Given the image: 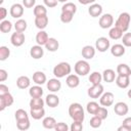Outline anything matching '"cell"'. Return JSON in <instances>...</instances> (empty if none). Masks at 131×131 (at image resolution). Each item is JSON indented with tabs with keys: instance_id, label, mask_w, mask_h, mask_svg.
<instances>
[{
	"instance_id": "cell-5",
	"label": "cell",
	"mask_w": 131,
	"mask_h": 131,
	"mask_svg": "<svg viewBox=\"0 0 131 131\" xmlns=\"http://www.w3.org/2000/svg\"><path fill=\"white\" fill-rule=\"evenodd\" d=\"M102 93H103V86L101 85V83L100 84H96V85H92L87 91L88 96L90 98H93V99L99 98Z\"/></svg>"
},
{
	"instance_id": "cell-7",
	"label": "cell",
	"mask_w": 131,
	"mask_h": 131,
	"mask_svg": "<svg viewBox=\"0 0 131 131\" xmlns=\"http://www.w3.org/2000/svg\"><path fill=\"white\" fill-rule=\"evenodd\" d=\"M13 101H14V99H13V96L10 94V92L0 95V111L2 112L7 106L12 105Z\"/></svg>"
},
{
	"instance_id": "cell-44",
	"label": "cell",
	"mask_w": 131,
	"mask_h": 131,
	"mask_svg": "<svg viewBox=\"0 0 131 131\" xmlns=\"http://www.w3.org/2000/svg\"><path fill=\"white\" fill-rule=\"evenodd\" d=\"M90 126L92 128H99L101 126V123H102V120L100 118H98L97 116L93 115V117L90 119Z\"/></svg>"
},
{
	"instance_id": "cell-43",
	"label": "cell",
	"mask_w": 131,
	"mask_h": 131,
	"mask_svg": "<svg viewBox=\"0 0 131 131\" xmlns=\"http://www.w3.org/2000/svg\"><path fill=\"white\" fill-rule=\"evenodd\" d=\"M107 115H108V112H107V110H106L105 106H99V108L95 113V116H97L98 118H100L102 121L107 118Z\"/></svg>"
},
{
	"instance_id": "cell-46",
	"label": "cell",
	"mask_w": 131,
	"mask_h": 131,
	"mask_svg": "<svg viewBox=\"0 0 131 131\" xmlns=\"http://www.w3.org/2000/svg\"><path fill=\"white\" fill-rule=\"evenodd\" d=\"M83 122L82 121H74L70 127L71 131H81L83 129Z\"/></svg>"
},
{
	"instance_id": "cell-18",
	"label": "cell",
	"mask_w": 131,
	"mask_h": 131,
	"mask_svg": "<svg viewBox=\"0 0 131 131\" xmlns=\"http://www.w3.org/2000/svg\"><path fill=\"white\" fill-rule=\"evenodd\" d=\"M111 53L115 57H120L125 54V46L123 44H114L111 47Z\"/></svg>"
},
{
	"instance_id": "cell-21",
	"label": "cell",
	"mask_w": 131,
	"mask_h": 131,
	"mask_svg": "<svg viewBox=\"0 0 131 131\" xmlns=\"http://www.w3.org/2000/svg\"><path fill=\"white\" fill-rule=\"evenodd\" d=\"M48 25V16L47 15H41V16H35V26L39 30H44Z\"/></svg>"
},
{
	"instance_id": "cell-41",
	"label": "cell",
	"mask_w": 131,
	"mask_h": 131,
	"mask_svg": "<svg viewBox=\"0 0 131 131\" xmlns=\"http://www.w3.org/2000/svg\"><path fill=\"white\" fill-rule=\"evenodd\" d=\"M10 55V49L7 46H0V60H6Z\"/></svg>"
},
{
	"instance_id": "cell-37",
	"label": "cell",
	"mask_w": 131,
	"mask_h": 131,
	"mask_svg": "<svg viewBox=\"0 0 131 131\" xmlns=\"http://www.w3.org/2000/svg\"><path fill=\"white\" fill-rule=\"evenodd\" d=\"M34 15L35 16H41V15H47V8L44 6V5H36L34 7Z\"/></svg>"
},
{
	"instance_id": "cell-22",
	"label": "cell",
	"mask_w": 131,
	"mask_h": 131,
	"mask_svg": "<svg viewBox=\"0 0 131 131\" xmlns=\"http://www.w3.org/2000/svg\"><path fill=\"white\" fill-rule=\"evenodd\" d=\"M49 37H48V34L44 31V30H40L37 35H36V42L38 45H41V46H45V44L47 43Z\"/></svg>"
},
{
	"instance_id": "cell-14",
	"label": "cell",
	"mask_w": 131,
	"mask_h": 131,
	"mask_svg": "<svg viewBox=\"0 0 131 131\" xmlns=\"http://www.w3.org/2000/svg\"><path fill=\"white\" fill-rule=\"evenodd\" d=\"M30 55L34 59H40L44 55V49L42 48L41 45H38V44L37 45H34L30 49Z\"/></svg>"
},
{
	"instance_id": "cell-33",
	"label": "cell",
	"mask_w": 131,
	"mask_h": 131,
	"mask_svg": "<svg viewBox=\"0 0 131 131\" xmlns=\"http://www.w3.org/2000/svg\"><path fill=\"white\" fill-rule=\"evenodd\" d=\"M102 81V74H100L99 72H93L90 74L89 76V82L92 85H96V84H100Z\"/></svg>"
},
{
	"instance_id": "cell-42",
	"label": "cell",
	"mask_w": 131,
	"mask_h": 131,
	"mask_svg": "<svg viewBox=\"0 0 131 131\" xmlns=\"http://www.w3.org/2000/svg\"><path fill=\"white\" fill-rule=\"evenodd\" d=\"M14 118H15L16 121H18V120H24V119H28V118H29V115H28V113H27L25 110L18 108V110H16V112L14 113Z\"/></svg>"
},
{
	"instance_id": "cell-55",
	"label": "cell",
	"mask_w": 131,
	"mask_h": 131,
	"mask_svg": "<svg viewBox=\"0 0 131 131\" xmlns=\"http://www.w3.org/2000/svg\"><path fill=\"white\" fill-rule=\"evenodd\" d=\"M131 129L129 128V127H127V126H125V125H121L119 128H118V131H130Z\"/></svg>"
},
{
	"instance_id": "cell-34",
	"label": "cell",
	"mask_w": 131,
	"mask_h": 131,
	"mask_svg": "<svg viewBox=\"0 0 131 131\" xmlns=\"http://www.w3.org/2000/svg\"><path fill=\"white\" fill-rule=\"evenodd\" d=\"M31 126V123H30V120L29 118L28 119H24V120H18L16 121V127L18 130H21V131H26L30 128Z\"/></svg>"
},
{
	"instance_id": "cell-19",
	"label": "cell",
	"mask_w": 131,
	"mask_h": 131,
	"mask_svg": "<svg viewBox=\"0 0 131 131\" xmlns=\"http://www.w3.org/2000/svg\"><path fill=\"white\" fill-rule=\"evenodd\" d=\"M95 55V48L91 45H86L82 48V56L88 60V59H91L93 58Z\"/></svg>"
},
{
	"instance_id": "cell-3",
	"label": "cell",
	"mask_w": 131,
	"mask_h": 131,
	"mask_svg": "<svg viewBox=\"0 0 131 131\" xmlns=\"http://www.w3.org/2000/svg\"><path fill=\"white\" fill-rule=\"evenodd\" d=\"M130 21H131V16L128 12H122L119 17L117 18L115 26L118 27L120 30H122L123 32H127L130 26Z\"/></svg>"
},
{
	"instance_id": "cell-16",
	"label": "cell",
	"mask_w": 131,
	"mask_h": 131,
	"mask_svg": "<svg viewBox=\"0 0 131 131\" xmlns=\"http://www.w3.org/2000/svg\"><path fill=\"white\" fill-rule=\"evenodd\" d=\"M116 84L118 87L125 89L130 85V77L128 76H122V75H118L116 77Z\"/></svg>"
},
{
	"instance_id": "cell-56",
	"label": "cell",
	"mask_w": 131,
	"mask_h": 131,
	"mask_svg": "<svg viewBox=\"0 0 131 131\" xmlns=\"http://www.w3.org/2000/svg\"><path fill=\"white\" fill-rule=\"evenodd\" d=\"M127 95H128V97L131 99V89H129V90H128V92H127Z\"/></svg>"
},
{
	"instance_id": "cell-25",
	"label": "cell",
	"mask_w": 131,
	"mask_h": 131,
	"mask_svg": "<svg viewBox=\"0 0 131 131\" xmlns=\"http://www.w3.org/2000/svg\"><path fill=\"white\" fill-rule=\"evenodd\" d=\"M30 84H31V80L28 76H20L16 80V85L19 89H27L30 87Z\"/></svg>"
},
{
	"instance_id": "cell-30",
	"label": "cell",
	"mask_w": 131,
	"mask_h": 131,
	"mask_svg": "<svg viewBox=\"0 0 131 131\" xmlns=\"http://www.w3.org/2000/svg\"><path fill=\"white\" fill-rule=\"evenodd\" d=\"M45 100L42 97H32L30 100V108H41L44 106Z\"/></svg>"
},
{
	"instance_id": "cell-54",
	"label": "cell",
	"mask_w": 131,
	"mask_h": 131,
	"mask_svg": "<svg viewBox=\"0 0 131 131\" xmlns=\"http://www.w3.org/2000/svg\"><path fill=\"white\" fill-rule=\"evenodd\" d=\"M78 1L82 5H88V4H93L96 0H78Z\"/></svg>"
},
{
	"instance_id": "cell-27",
	"label": "cell",
	"mask_w": 131,
	"mask_h": 131,
	"mask_svg": "<svg viewBox=\"0 0 131 131\" xmlns=\"http://www.w3.org/2000/svg\"><path fill=\"white\" fill-rule=\"evenodd\" d=\"M117 74L118 75H122V76H131V69L128 64L126 63H120L117 67Z\"/></svg>"
},
{
	"instance_id": "cell-52",
	"label": "cell",
	"mask_w": 131,
	"mask_h": 131,
	"mask_svg": "<svg viewBox=\"0 0 131 131\" xmlns=\"http://www.w3.org/2000/svg\"><path fill=\"white\" fill-rule=\"evenodd\" d=\"M9 92V89H8V86H6L5 84H0V95L2 94H5V93H8Z\"/></svg>"
},
{
	"instance_id": "cell-6",
	"label": "cell",
	"mask_w": 131,
	"mask_h": 131,
	"mask_svg": "<svg viewBox=\"0 0 131 131\" xmlns=\"http://www.w3.org/2000/svg\"><path fill=\"white\" fill-rule=\"evenodd\" d=\"M110 40L105 37H99L95 42V49H97L99 52H105L107 49H110Z\"/></svg>"
},
{
	"instance_id": "cell-38",
	"label": "cell",
	"mask_w": 131,
	"mask_h": 131,
	"mask_svg": "<svg viewBox=\"0 0 131 131\" xmlns=\"http://www.w3.org/2000/svg\"><path fill=\"white\" fill-rule=\"evenodd\" d=\"M98 108H99V104L96 101H90L86 105V110L90 115H95Z\"/></svg>"
},
{
	"instance_id": "cell-40",
	"label": "cell",
	"mask_w": 131,
	"mask_h": 131,
	"mask_svg": "<svg viewBox=\"0 0 131 131\" xmlns=\"http://www.w3.org/2000/svg\"><path fill=\"white\" fill-rule=\"evenodd\" d=\"M61 11H69V12H72L75 14L77 11V6H76V4H74L72 2H66L61 7Z\"/></svg>"
},
{
	"instance_id": "cell-12",
	"label": "cell",
	"mask_w": 131,
	"mask_h": 131,
	"mask_svg": "<svg viewBox=\"0 0 131 131\" xmlns=\"http://www.w3.org/2000/svg\"><path fill=\"white\" fill-rule=\"evenodd\" d=\"M24 5L19 4V3H14L11 5L10 7V15L13 18H20L24 14Z\"/></svg>"
},
{
	"instance_id": "cell-10",
	"label": "cell",
	"mask_w": 131,
	"mask_h": 131,
	"mask_svg": "<svg viewBox=\"0 0 131 131\" xmlns=\"http://www.w3.org/2000/svg\"><path fill=\"white\" fill-rule=\"evenodd\" d=\"M114 99H115V95L112 93V92H103L101 94V96L99 97V103L102 105V106H111L113 105L114 103Z\"/></svg>"
},
{
	"instance_id": "cell-47",
	"label": "cell",
	"mask_w": 131,
	"mask_h": 131,
	"mask_svg": "<svg viewBox=\"0 0 131 131\" xmlns=\"http://www.w3.org/2000/svg\"><path fill=\"white\" fill-rule=\"evenodd\" d=\"M69 129H70L69 126L66 123H63V122L57 123L56 126H55V128H54V130H56V131H68Z\"/></svg>"
},
{
	"instance_id": "cell-39",
	"label": "cell",
	"mask_w": 131,
	"mask_h": 131,
	"mask_svg": "<svg viewBox=\"0 0 131 131\" xmlns=\"http://www.w3.org/2000/svg\"><path fill=\"white\" fill-rule=\"evenodd\" d=\"M73 17H74V13L72 12H69V11H61V14H60V20L63 23V24H69L73 20Z\"/></svg>"
},
{
	"instance_id": "cell-35",
	"label": "cell",
	"mask_w": 131,
	"mask_h": 131,
	"mask_svg": "<svg viewBox=\"0 0 131 131\" xmlns=\"http://www.w3.org/2000/svg\"><path fill=\"white\" fill-rule=\"evenodd\" d=\"M27 27H28V25H27V21L25 20V19H23V18H18L16 21H15V24H14V29H15V31H17V32H25L26 30H27Z\"/></svg>"
},
{
	"instance_id": "cell-51",
	"label": "cell",
	"mask_w": 131,
	"mask_h": 131,
	"mask_svg": "<svg viewBox=\"0 0 131 131\" xmlns=\"http://www.w3.org/2000/svg\"><path fill=\"white\" fill-rule=\"evenodd\" d=\"M6 15H7V9L5 7H3V6H1L0 7V19L1 20H4L5 17H6Z\"/></svg>"
},
{
	"instance_id": "cell-48",
	"label": "cell",
	"mask_w": 131,
	"mask_h": 131,
	"mask_svg": "<svg viewBox=\"0 0 131 131\" xmlns=\"http://www.w3.org/2000/svg\"><path fill=\"white\" fill-rule=\"evenodd\" d=\"M44 4L46 7H49V8H53L57 5V0H43Z\"/></svg>"
},
{
	"instance_id": "cell-45",
	"label": "cell",
	"mask_w": 131,
	"mask_h": 131,
	"mask_svg": "<svg viewBox=\"0 0 131 131\" xmlns=\"http://www.w3.org/2000/svg\"><path fill=\"white\" fill-rule=\"evenodd\" d=\"M121 39H122V43L125 47H131V33L124 34Z\"/></svg>"
},
{
	"instance_id": "cell-17",
	"label": "cell",
	"mask_w": 131,
	"mask_h": 131,
	"mask_svg": "<svg viewBox=\"0 0 131 131\" xmlns=\"http://www.w3.org/2000/svg\"><path fill=\"white\" fill-rule=\"evenodd\" d=\"M66 83H67V85L70 88H76V87H78L79 84H80L79 76L78 75H75V74L68 75L67 76V79H66Z\"/></svg>"
},
{
	"instance_id": "cell-2",
	"label": "cell",
	"mask_w": 131,
	"mask_h": 131,
	"mask_svg": "<svg viewBox=\"0 0 131 131\" xmlns=\"http://www.w3.org/2000/svg\"><path fill=\"white\" fill-rule=\"evenodd\" d=\"M71 72H72V67L69 62H66V61H61L53 68V75L58 79L70 75Z\"/></svg>"
},
{
	"instance_id": "cell-23",
	"label": "cell",
	"mask_w": 131,
	"mask_h": 131,
	"mask_svg": "<svg viewBox=\"0 0 131 131\" xmlns=\"http://www.w3.org/2000/svg\"><path fill=\"white\" fill-rule=\"evenodd\" d=\"M116 73H115V71L114 70H112V69H106V70H104L103 71V73H102V80L104 81V82H106V83H112V82H114L115 80H116Z\"/></svg>"
},
{
	"instance_id": "cell-11",
	"label": "cell",
	"mask_w": 131,
	"mask_h": 131,
	"mask_svg": "<svg viewBox=\"0 0 131 131\" xmlns=\"http://www.w3.org/2000/svg\"><path fill=\"white\" fill-rule=\"evenodd\" d=\"M46 86H47V89L52 92V93H55V92H58L61 88V82L58 80V78H52V79H49V81L46 82Z\"/></svg>"
},
{
	"instance_id": "cell-49",
	"label": "cell",
	"mask_w": 131,
	"mask_h": 131,
	"mask_svg": "<svg viewBox=\"0 0 131 131\" xmlns=\"http://www.w3.org/2000/svg\"><path fill=\"white\" fill-rule=\"evenodd\" d=\"M36 0H23V5L26 8H32L33 6H35Z\"/></svg>"
},
{
	"instance_id": "cell-31",
	"label": "cell",
	"mask_w": 131,
	"mask_h": 131,
	"mask_svg": "<svg viewBox=\"0 0 131 131\" xmlns=\"http://www.w3.org/2000/svg\"><path fill=\"white\" fill-rule=\"evenodd\" d=\"M56 124L57 123L53 117H45L42 121V125L45 129H54Z\"/></svg>"
},
{
	"instance_id": "cell-15",
	"label": "cell",
	"mask_w": 131,
	"mask_h": 131,
	"mask_svg": "<svg viewBox=\"0 0 131 131\" xmlns=\"http://www.w3.org/2000/svg\"><path fill=\"white\" fill-rule=\"evenodd\" d=\"M88 13L92 17H98L102 13V6L98 3H93L88 8Z\"/></svg>"
},
{
	"instance_id": "cell-58",
	"label": "cell",
	"mask_w": 131,
	"mask_h": 131,
	"mask_svg": "<svg viewBox=\"0 0 131 131\" xmlns=\"http://www.w3.org/2000/svg\"><path fill=\"white\" fill-rule=\"evenodd\" d=\"M3 3V0H0V4H2Z\"/></svg>"
},
{
	"instance_id": "cell-50",
	"label": "cell",
	"mask_w": 131,
	"mask_h": 131,
	"mask_svg": "<svg viewBox=\"0 0 131 131\" xmlns=\"http://www.w3.org/2000/svg\"><path fill=\"white\" fill-rule=\"evenodd\" d=\"M7 78H8V74H7V72H6L4 69H1V70H0V82H4V81H6Z\"/></svg>"
},
{
	"instance_id": "cell-28",
	"label": "cell",
	"mask_w": 131,
	"mask_h": 131,
	"mask_svg": "<svg viewBox=\"0 0 131 131\" xmlns=\"http://www.w3.org/2000/svg\"><path fill=\"white\" fill-rule=\"evenodd\" d=\"M123 31L122 30H120L118 27H114V28H112L111 30H110V32H108V36H110V38L112 39V40H119V39H121L122 37H123Z\"/></svg>"
},
{
	"instance_id": "cell-29",
	"label": "cell",
	"mask_w": 131,
	"mask_h": 131,
	"mask_svg": "<svg viewBox=\"0 0 131 131\" xmlns=\"http://www.w3.org/2000/svg\"><path fill=\"white\" fill-rule=\"evenodd\" d=\"M29 94L31 97H42L43 95V89L41 87V85H35V86H32L30 87V90H29Z\"/></svg>"
},
{
	"instance_id": "cell-26",
	"label": "cell",
	"mask_w": 131,
	"mask_h": 131,
	"mask_svg": "<svg viewBox=\"0 0 131 131\" xmlns=\"http://www.w3.org/2000/svg\"><path fill=\"white\" fill-rule=\"evenodd\" d=\"M58 47H59V43H58V41L55 38H49L48 41H47V43L45 44V48L48 51H50V52L57 51Z\"/></svg>"
},
{
	"instance_id": "cell-24",
	"label": "cell",
	"mask_w": 131,
	"mask_h": 131,
	"mask_svg": "<svg viewBox=\"0 0 131 131\" xmlns=\"http://www.w3.org/2000/svg\"><path fill=\"white\" fill-rule=\"evenodd\" d=\"M33 81L37 84V85H43L44 83L47 82V78L46 75L41 72V71H37L33 74Z\"/></svg>"
},
{
	"instance_id": "cell-36",
	"label": "cell",
	"mask_w": 131,
	"mask_h": 131,
	"mask_svg": "<svg viewBox=\"0 0 131 131\" xmlns=\"http://www.w3.org/2000/svg\"><path fill=\"white\" fill-rule=\"evenodd\" d=\"M12 29V24L10 20L8 19H4V20H1L0 23V31L1 33H9Z\"/></svg>"
},
{
	"instance_id": "cell-4",
	"label": "cell",
	"mask_w": 131,
	"mask_h": 131,
	"mask_svg": "<svg viewBox=\"0 0 131 131\" xmlns=\"http://www.w3.org/2000/svg\"><path fill=\"white\" fill-rule=\"evenodd\" d=\"M74 70L78 76H86L87 74L90 73V64L86 59L85 60L81 59L75 63Z\"/></svg>"
},
{
	"instance_id": "cell-8",
	"label": "cell",
	"mask_w": 131,
	"mask_h": 131,
	"mask_svg": "<svg viewBox=\"0 0 131 131\" xmlns=\"http://www.w3.org/2000/svg\"><path fill=\"white\" fill-rule=\"evenodd\" d=\"M114 24V17L111 13H105L99 17V27L101 29H108Z\"/></svg>"
},
{
	"instance_id": "cell-57",
	"label": "cell",
	"mask_w": 131,
	"mask_h": 131,
	"mask_svg": "<svg viewBox=\"0 0 131 131\" xmlns=\"http://www.w3.org/2000/svg\"><path fill=\"white\" fill-rule=\"evenodd\" d=\"M57 1H58V2H62V3H66L68 0H57Z\"/></svg>"
},
{
	"instance_id": "cell-9",
	"label": "cell",
	"mask_w": 131,
	"mask_h": 131,
	"mask_svg": "<svg viewBox=\"0 0 131 131\" xmlns=\"http://www.w3.org/2000/svg\"><path fill=\"white\" fill-rule=\"evenodd\" d=\"M25 40H26V37H25V34L23 32L15 31V33H13L11 35V37H10V42L15 47L21 46L25 43Z\"/></svg>"
},
{
	"instance_id": "cell-20",
	"label": "cell",
	"mask_w": 131,
	"mask_h": 131,
	"mask_svg": "<svg viewBox=\"0 0 131 131\" xmlns=\"http://www.w3.org/2000/svg\"><path fill=\"white\" fill-rule=\"evenodd\" d=\"M45 103L49 106V107H56L59 104V97L57 95H55L54 93L48 94L45 98Z\"/></svg>"
},
{
	"instance_id": "cell-32",
	"label": "cell",
	"mask_w": 131,
	"mask_h": 131,
	"mask_svg": "<svg viewBox=\"0 0 131 131\" xmlns=\"http://www.w3.org/2000/svg\"><path fill=\"white\" fill-rule=\"evenodd\" d=\"M30 115L34 120H40L45 116V110L44 107L41 108H31Z\"/></svg>"
},
{
	"instance_id": "cell-13",
	"label": "cell",
	"mask_w": 131,
	"mask_h": 131,
	"mask_svg": "<svg viewBox=\"0 0 131 131\" xmlns=\"http://www.w3.org/2000/svg\"><path fill=\"white\" fill-rule=\"evenodd\" d=\"M114 112L118 115V116H125L128 114L129 112V107L127 105V103L123 102V101H119L115 104L114 106Z\"/></svg>"
},
{
	"instance_id": "cell-53",
	"label": "cell",
	"mask_w": 131,
	"mask_h": 131,
	"mask_svg": "<svg viewBox=\"0 0 131 131\" xmlns=\"http://www.w3.org/2000/svg\"><path fill=\"white\" fill-rule=\"evenodd\" d=\"M122 124L125 125V126H127V127H129V128L131 129V117H128V118L124 119Z\"/></svg>"
},
{
	"instance_id": "cell-1",
	"label": "cell",
	"mask_w": 131,
	"mask_h": 131,
	"mask_svg": "<svg viewBox=\"0 0 131 131\" xmlns=\"http://www.w3.org/2000/svg\"><path fill=\"white\" fill-rule=\"evenodd\" d=\"M69 115L73 119V121H82L83 122L84 118H85L83 106L78 102H74L69 106Z\"/></svg>"
}]
</instances>
